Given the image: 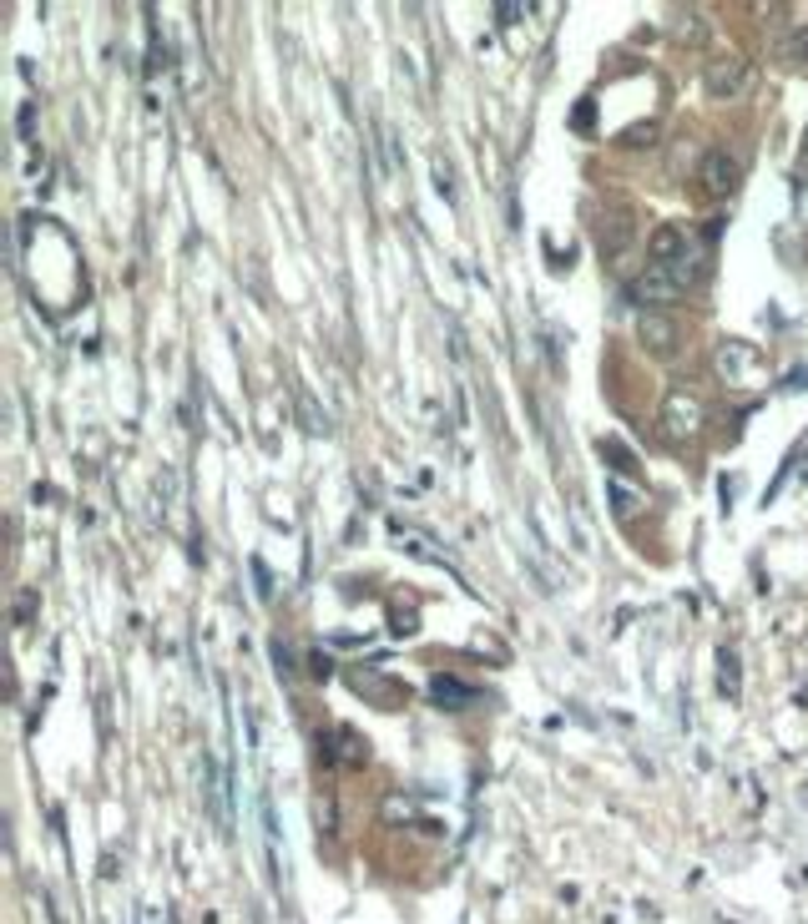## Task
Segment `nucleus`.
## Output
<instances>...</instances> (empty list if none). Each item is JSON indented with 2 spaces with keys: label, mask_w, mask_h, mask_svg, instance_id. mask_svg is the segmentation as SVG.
I'll return each instance as SVG.
<instances>
[{
  "label": "nucleus",
  "mask_w": 808,
  "mask_h": 924,
  "mask_svg": "<svg viewBox=\"0 0 808 924\" xmlns=\"http://www.w3.org/2000/svg\"><path fill=\"white\" fill-rule=\"evenodd\" d=\"M697 279H703V248L688 243V248L672 253V258H652L646 273L632 283V298L652 313V308H662V304L688 298V288H697Z\"/></svg>",
  "instance_id": "nucleus-1"
},
{
  "label": "nucleus",
  "mask_w": 808,
  "mask_h": 924,
  "mask_svg": "<svg viewBox=\"0 0 808 924\" xmlns=\"http://www.w3.org/2000/svg\"><path fill=\"white\" fill-rule=\"evenodd\" d=\"M718 374L738 389H748V384L764 380V354L753 349L748 338H722L718 344Z\"/></svg>",
  "instance_id": "nucleus-2"
},
{
  "label": "nucleus",
  "mask_w": 808,
  "mask_h": 924,
  "mask_svg": "<svg viewBox=\"0 0 808 924\" xmlns=\"http://www.w3.org/2000/svg\"><path fill=\"white\" fill-rule=\"evenodd\" d=\"M753 81V66L748 56H718L713 66H707V97H718V102H728V97H743Z\"/></svg>",
  "instance_id": "nucleus-3"
},
{
  "label": "nucleus",
  "mask_w": 808,
  "mask_h": 924,
  "mask_svg": "<svg viewBox=\"0 0 808 924\" xmlns=\"http://www.w3.org/2000/svg\"><path fill=\"white\" fill-rule=\"evenodd\" d=\"M697 177H703V192H713V197H728V192H738V177H743V162L733 157V152H707L703 167H697Z\"/></svg>",
  "instance_id": "nucleus-4"
},
{
  "label": "nucleus",
  "mask_w": 808,
  "mask_h": 924,
  "mask_svg": "<svg viewBox=\"0 0 808 924\" xmlns=\"http://www.w3.org/2000/svg\"><path fill=\"white\" fill-rule=\"evenodd\" d=\"M627 243H632V213H606L602 228H597V248H602L606 258H617Z\"/></svg>",
  "instance_id": "nucleus-5"
},
{
  "label": "nucleus",
  "mask_w": 808,
  "mask_h": 924,
  "mask_svg": "<svg viewBox=\"0 0 808 924\" xmlns=\"http://www.w3.org/2000/svg\"><path fill=\"white\" fill-rule=\"evenodd\" d=\"M697 399L692 395H682V389H677L672 399H667V410H662V420H667V435H692V429H697Z\"/></svg>",
  "instance_id": "nucleus-6"
},
{
  "label": "nucleus",
  "mask_w": 808,
  "mask_h": 924,
  "mask_svg": "<svg viewBox=\"0 0 808 924\" xmlns=\"http://www.w3.org/2000/svg\"><path fill=\"white\" fill-rule=\"evenodd\" d=\"M637 334H642V344H652L657 354H667L677 344V323L667 319V313H642V319H637Z\"/></svg>",
  "instance_id": "nucleus-7"
},
{
  "label": "nucleus",
  "mask_w": 808,
  "mask_h": 924,
  "mask_svg": "<svg viewBox=\"0 0 808 924\" xmlns=\"http://www.w3.org/2000/svg\"><path fill=\"white\" fill-rule=\"evenodd\" d=\"M435 697H440V707H465L475 697V688H465L460 677H435Z\"/></svg>",
  "instance_id": "nucleus-8"
},
{
  "label": "nucleus",
  "mask_w": 808,
  "mask_h": 924,
  "mask_svg": "<svg viewBox=\"0 0 808 924\" xmlns=\"http://www.w3.org/2000/svg\"><path fill=\"white\" fill-rule=\"evenodd\" d=\"M637 500H642L637 490H627L621 480H612V505H617V515H632V511H637Z\"/></svg>",
  "instance_id": "nucleus-9"
},
{
  "label": "nucleus",
  "mask_w": 808,
  "mask_h": 924,
  "mask_svg": "<svg viewBox=\"0 0 808 924\" xmlns=\"http://www.w3.org/2000/svg\"><path fill=\"white\" fill-rule=\"evenodd\" d=\"M602 455H612V465H617V470H637L632 450H627V445H617V440H602Z\"/></svg>",
  "instance_id": "nucleus-10"
},
{
  "label": "nucleus",
  "mask_w": 808,
  "mask_h": 924,
  "mask_svg": "<svg viewBox=\"0 0 808 924\" xmlns=\"http://www.w3.org/2000/svg\"><path fill=\"white\" fill-rule=\"evenodd\" d=\"M794 51H798V61H808V30H798V36H794Z\"/></svg>",
  "instance_id": "nucleus-11"
},
{
  "label": "nucleus",
  "mask_w": 808,
  "mask_h": 924,
  "mask_svg": "<svg viewBox=\"0 0 808 924\" xmlns=\"http://www.w3.org/2000/svg\"><path fill=\"white\" fill-rule=\"evenodd\" d=\"M804 162H808V142H804Z\"/></svg>",
  "instance_id": "nucleus-12"
}]
</instances>
